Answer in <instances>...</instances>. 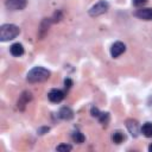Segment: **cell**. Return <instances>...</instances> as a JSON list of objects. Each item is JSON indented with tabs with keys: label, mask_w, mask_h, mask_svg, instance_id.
Returning a JSON list of instances; mask_svg holds the SVG:
<instances>
[{
	"label": "cell",
	"mask_w": 152,
	"mask_h": 152,
	"mask_svg": "<svg viewBox=\"0 0 152 152\" xmlns=\"http://www.w3.org/2000/svg\"><path fill=\"white\" fill-rule=\"evenodd\" d=\"M50 75H51V72L48 69H45L43 66H34L27 72L26 80L28 83H40V82L49 80Z\"/></svg>",
	"instance_id": "1"
},
{
	"label": "cell",
	"mask_w": 152,
	"mask_h": 152,
	"mask_svg": "<svg viewBox=\"0 0 152 152\" xmlns=\"http://www.w3.org/2000/svg\"><path fill=\"white\" fill-rule=\"evenodd\" d=\"M20 33V28L14 24H4L0 27V40L8 42L14 39Z\"/></svg>",
	"instance_id": "2"
},
{
	"label": "cell",
	"mask_w": 152,
	"mask_h": 152,
	"mask_svg": "<svg viewBox=\"0 0 152 152\" xmlns=\"http://www.w3.org/2000/svg\"><path fill=\"white\" fill-rule=\"evenodd\" d=\"M109 8V4L106 0H100L99 2H96L90 10H89V15L90 17H99L104 14Z\"/></svg>",
	"instance_id": "3"
},
{
	"label": "cell",
	"mask_w": 152,
	"mask_h": 152,
	"mask_svg": "<svg viewBox=\"0 0 152 152\" xmlns=\"http://www.w3.org/2000/svg\"><path fill=\"white\" fill-rule=\"evenodd\" d=\"M27 0H5V6L10 11H21L26 7Z\"/></svg>",
	"instance_id": "4"
},
{
	"label": "cell",
	"mask_w": 152,
	"mask_h": 152,
	"mask_svg": "<svg viewBox=\"0 0 152 152\" xmlns=\"http://www.w3.org/2000/svg\"><path fill=\"white\" fill-rule=\"evenodd\" d=\"M64 96H65L64 91L61 90V89H57V88L51 89V90L49 91V94H48L49 100H50L51 102H53V103H59L61 101H63Z\"/></svg>",
	"instance_id": "5"
},
{
	"label": "cell",
	"mask_w": 152,
	"mask_h": 152,
	"mask_svg": "<svg viewBox=\"0 0 152 152\" xmlns=\"http://www.w3.org/2000/svg\"><path fill=\"white\" fill-rule=\"evenodd\" d=\"M126 50V45L122 42H115L110 46V55L113 58H118L120 55H122Z\"/></svg>",
	"instance_id": "6"
},
{
	"label": "cell",
	"mask_w": 152,
	"mask_h": 152,
	"mask_svg": "<svg viewBox=\"0 0 152 152\" xmlns=\"http://www.w3.org/2000/svg\"><path fill=\"white\" fill-rule=\"evenodd\" d=\"M32 100V94L30 91H23L21 95L19 96V100L17 102V107L20 110H24V108L26 107V104Z\"/></svg>",
	"instance_id": "7"
},
{
	"label": "cell",
	"mask_w": 152,
	"mask_h": 152,
	"mask_svg": "<svg viewBox=\"0 0 152 152\" xmlns=\"http://www.w3.org/2000/svg\"><path fill=\"white\" fill-rule=\"evenodd\" d=\"M126 127H127V129H128V132L131 133L132 137L135 138V137L139 135L140 128H139V125H138V122H137L135 120H133V119H128V120L126 121Z\"/></svg>",
	"instance_id": "8"
},
{
	"label": "cell",
	"mask_w": 152,
	"mask_h": 152,
	"mask_svg": "<svg viewBox=\"0 0 152 152\" xmlns=\"http://www.w3.org/2000/svg\"><path fill=\"white\" fill-rule=\"evenodd\" d=\"M134 15L141 20H152V8H139L135 11Z\"/></svg>",
	"instance_id": "9"
},
{
	"label": "cell",
	"mask_w": 152,
	"mask_h": 152,
	"mask_svg": "<svg viewBox=\"0 0 152 152\" xmlns=\"http://www.w3.org/2000/svg\"><path fill=\"white\" fill-rule=\"evenodd\" d=\"M57 116L62 120H71L74 118V112L71 108L69 107H62L59 110H58V114Z\"/></svg>",
	"instance_id": "10"
},
{
	"label": "cell",
	"mask_w": 152,
	"mask_h": 152,
	"mask_svg": "<svg viewBox=\"0 0 152 152\" xmlns=\"http://www.w3.org/2000/svg\"><path fill=\"white\" fill-rule=\"evenodd\" d=\"M10 52L14 57H20L24 55V46L20 43H14L10 46Z\"/></svg>",
	"instance_id": "11"
},
{
	"label": "cell",
	"mask_w": 152,
	"mask_h": 152,
	"mask_svg": "<svg viewBox=\"0 0 152 152\" xmlns=\"http://www.w3.org/2000/svg\"><path fill=\"white\" fill-rule=\"evenodd\" d=\"M140 131L146 138H152V122H145Z\"/></svg>",
	"instance_id": "12"
},
{
	"label": "cell",
	"mask_w": 152,
	"mask_h": 152,
	"mask_svg": "<svg viewBox=\"0 0 152 152\" xmlns=\"http://www.w3.org/2000/svg\"><path fill=\"white\" fill-rule=\"evenodd\" d=\"M112 139L115 144H121L124 140H125V134L121 132V131H115L112 135Z\"/></svg>",
	"instance_id": "13"
},
{
	"label": "cell",
	"mask_w": 152,
	"mask_h": 152,
	"mask_svg": "<svg viewBox=\"0 0 152 152\" xmlns=\"http://www.w3.org/2000/svg\"><path fill=\"white\" fill-rule=\"evenodd\" d=\"M71 138H72V140H74L75 142H77V144H82V142H84V140H86V137H84L83 133H81L80 131H75V132L72 133Z\"/></svg>",
	"instance_id": "14"
},
{
	"label": "cell",
	"mask_w": 152,
	"mask_h": 152,
	"mask_svg": "<svg viewBox=\"0 0 152 152\" xmlns=\"http://www.w3.org/2000/svg\"><path fill=\"white\" fill-rule=\"evenodd\" d=\"M97 119H99L100 124H102V125H104V126H106V125L109 122V119H110V116H109V113H104V112H101Z\"/></svg>",
	"instance_id": "15"
},
{
	"label": "cell",
	"mask_w": 152,
	"mask_h": 152,
	"mask_svg": "<svg viewBox=\"0 0 152 152\" xmlns=\"http://www.w3.org/2000/svg\"><path fill=\"white\" fill-rule=\"evenodd\" d=\"M57 151H61V152H68V151H71L72 150V146L69 145V144H61L56 147Z\"/></svg>",
	"instance_id": "16"
},
{
	"label": "cell",
	"mask_w": 152,
	"mask_h": 152,
	"mask_svg": "<svg viewBox=\"0 0 152 152\" xmlns=\"http://www.w3.org/2000/svg\"><path fill=\"white\" fill-rule=\"evenodd\" d=\"M148 0H132V4L135 6V7H140L142 5H145Z\"/></svg>",
	"instance_id": "17"
},
{
	"label": "cell",
	"mask_w": 152,
	"mask_h": 152,
	"mask_svg": "<svg viewBox=\"0 0 152 152\" xmlns=\"http://www.w3.org/2000/svg\"><path fill=\"white\" fill-rule=\"evenodd\" d=\"M90 113H91V115L93 116H95V118H99V115H100V110L96 108V107H91V109H90Z\"/></svg>",
	"instance_id": "18"
},
{
	"label": "cell",
	"mask_w": 152,
	"mask_h": 152,
	"mask_svg": "<svg viewBox=\"0 0 152 152\" xmlns=\"http://www.w3.org/2000/svg\"><path fill=\"white\" fill-rule=\"evenodd\" d=\"M49 131H50V127H48V126H46V127H40V128H38L37 133L42 135V134H45V133H48Z\"/></svg>",
	"instance_id": "19"
},
{
	"label": "cell",
	"mask_w": 152,
	"mask_h": 152,
	"mask_svg": "<svg viewBox=\"0 0 152 152\" xmlns=\"http://www.w3.org/2000/svg\"><path fill=\"white\" fill-rule=\"evenodd\" d=\"M64 86H65V88H70L72 86V81L70 78H65L64 80Z\"/></svg>",
	"instance_id": "20"
},
{
	"label": "cell",
	"mask_w": 152,
	"mask_h": 152,
	"mask_svg": "<svg viewBox=\"0 0 152 152\" xmlns=\"http://www.w3.org/2000/svg\"><path fill=\"white\" fill-rule=\"evenodd\" d=\"M148 151H150V152H152V144L148 146Z\"/></svg>",
	"instance_id": "21"
}]
</instances>
